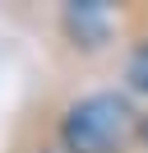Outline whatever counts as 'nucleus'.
<instances>
[{
  "label": "nucleus",
  "mask_w": 148,
  "mask_h": 153,
  "mask_svg": "<svg viewBox=\"0 0 148 153\" xmlns=\"http://www.w3.org/2000/svg\"><path fill=\"white\" fill-rule=\"evenodd\" d=\"M139 116L125 93H88L65 107L60 139L70 153H125Z\"/></svg>",
  "instance_id": "f257e3e1"
},
{
  "label": "nucleus",
  "mask_w": 148,
  "mask_h": 153,
  "mask_svg": "<svg viewBox=\"0 0 148 153\" xmlns=\"http://www.w3.org/2000/svg\"><path fill=\"white\" fill-rule=\"evenodd\" d=\"M125 79H130V88H134V93H148V42H139V47L130 51Z\"/></svg>",
  "instance_id": "f03ea898"
}]
</instances>
